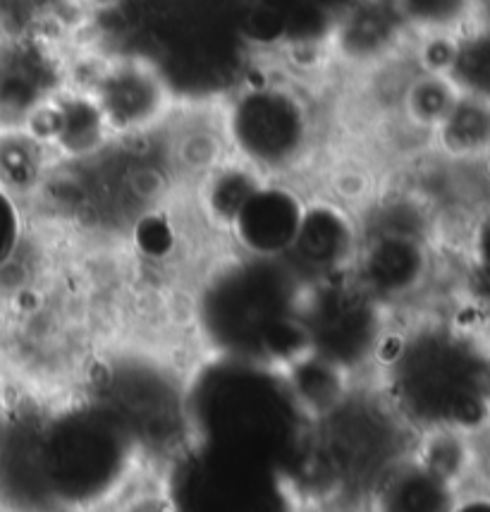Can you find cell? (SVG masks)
Masks as SVG:
<instances>
[{
	"mask_svg": "<svg viewBox=\"0 0 490 512\" xmlns=\"http://www.w3.org/2000/svg\"><path fill=\"white\" fill-rule=\"evenodd\" d=\"M474 20L462 34L455 32L445 75L462 94L490 101V22Z\"/></svg>",
	"mask_w": 490,
	"mask_h": 512,
	"instance_id": "2",
	"label": "cell"
},
{
	"mask_svg": "<svg viewBox=\"0 0 490 512\" xmlns=\"http://www.w3.org/2000/svg\"><path fill=\"white\" fill-rule=\"evenodd\" d=\"M87 91L115 134L149 132L173 115V89L149 58H103Z\"/></svg>",
	"mask_w": 490,
	"mask_h": 512,
	"instance_id": "1",
	"label": "cell"
}]
</instances>
